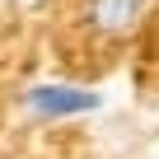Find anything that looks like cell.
Masks as SVG:
<instances>
[{
	"label": "cell",
	"instance_id": "6da1fadb",
	"mask_svg": "<svg viewBox=\"0 0 159 159\" xmlns=\"http://www.w3.org/2000/svg\"><path fill=\"white\" fill-rule=\"evenodd\" d=\"M19 108L28 122H42V126L80 122V117L103 112V89L80 84V80H38V84H28L19 94Z\"/></svg>",
	"mask_w": 159,
	"mask_h": 159
},
{
	"label": "cell",
	"instance_id": "7a4b0ae2",
	"mask_svg": "<svg viewBox=\"0 0 159 159\" xmlns=\"http://www.w3.org/2000/svg\"><path fill=\"white\" fill-rule=\"evenodd\" d=\"M150 14V0H84V24L98 38H126Z\"/></svg>",
	"mask_w": 159,
	"mask_h": 159
}]
</instances>
